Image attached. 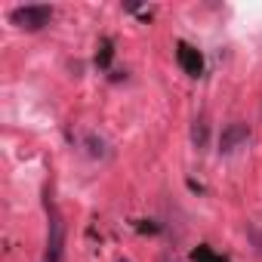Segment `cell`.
I'll list each match as a JSON object with an SVG mask.
<instances>
[{
  "instance_id": "6da1fadb",
  "label": "cell",
  "mask_w": 262,
  "mask_h": 262,
  "mask_svg": "<svg viewBox=\"0 0 262 262\" xmlns=\"http://www.w3.org/2000/svg\"><path fill=\"white\" fill-rule=\"evenodd\" d=\"M10 22L22 31H40L53 22V7H43V4H28V7H16L10 13Z\"/></svg>"
},
{
  "instance_id": "277c9868",
  "label": "cell",
  "mask_w": 262,
  "mask_h": 262,
  "mask_svg": "<svg viewBox=\"0 0 262 262\" xmlns=\"http://www.w3.org/2000/svg\"><path fill=\"white\" fill-rule=\"evenodd\" d=\"M250 142V126L247 123H228L222 129V136H219V151L222 155H231L237 148H244Z\"/></svg>"
},
{
  "instance_id": "8992f818",
  "label": "cell",
  "mask_w": 262,
  "mask_h": 262,
  "mask_svg": "<svg viewBox=\"0 0 262 262\" xmlns=\"http://www.w3.org/2000/svg\"><path fill=\"white\" fill-rule=\"evenodd\" d=\"M111 59H114V40L105 37V40L99 43V50H96V65H99V68H108Z\"/></svg>"
},
{
  "instance_id": "5b68a950",
  "label": "cell",
  "mask_w": 262,
  "mask_h": 262,
  "mask_svg": "<svg viewBox=\"0 0 262 262\" xmlns=\"http://www.w3.org/2000/svg\"><path fill=\"white\" fill-rule=\"evenodd\" d=\"M188 259H191V262H228L225 256H219V253H216L213 247H207V244H201V247H194Z\"/></svg>"
},
{
  "instance_id": "52a82bcc",
  "label": "cell",
  "mask_w": 262,
  "mask_h": 262,
  "mask_svg": "<svg viewBox=\"0 0 262 262\" xmlns=\"http://www.w3.org/2000/svg\"><path fill=\"white\" fill-rule=\"evenodd\" d=\"M136 231H139V234H158V231H161V225H158V222H151V219H139V222H136Z\"/></svg>"
},
{
  "instance_id": "7a4b0ae2",
  "label": "cell",
  "mask_w": 262,
  "mask_h": 262,
  "mask_svg": "<svg viewBox=\"0 0 262 262\" xmlns=\"http://www.w3.org/2000/svg\"><path fill=\"white\" fill-rule=\"evenodd\" d=\"M47 216H50V234H47V256L43 262H62V253H65V222H62V213L56 210V204L47 198Z\"/></svg>"
},
{
  "instance_id": "ba28073f",
  "label": "cell",
  "mask_w": 262,
  "mask_h": 262,
  "mask_svg": "<svg viewBox=\"0 0 262 262\" xmlns=\"http://www.w3.org/2000/svg\"><path fill=\"white\" fill-rule=\"evenodd\" d=\"M117 262H126V259H117Z\"/></svg>"
},
{
  "instance_id": "3957f363",
  "label": "cell",
  "mask_w": 262,
  "mask_h": 262,
  "mask_svg": "<svg viewBox=\"0 0 262 262\" xmlns=\"http://www.w3.org/2000/svg\"><path fill=\"white\" fill-rule=\"evenodd\" d=\"M176 62H179V68L188 77H201L204 74V56H201V50L191 47V43H185V40L176 43Z\"/></svg>"
}]
</instances>
